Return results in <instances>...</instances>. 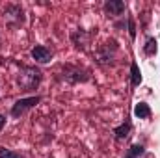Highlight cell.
<instances>
[{"label": "cell", "instance_id": "obj_9", "mask_svg": "<svg viewBox=\"0 0 160 158\" xmlns=\"http://www.w3.org/2000/svg\"><path fill=\"white\" fill-rule=\"evenodd\" d=\"M130 132H132V121H130V119H125L119 126L114 128V140H116L118 143H121V141H125V140L130 136Z\"/></svg>", "mask_w": 160, "mask_h": 158}, {"label": "cell", "instance_id": "obj_14", "mask_svg": "<svg viewBox=\"0 0 160 158\" xmlns=\"http://www.w3.org/2000/svg\"><path fill=\"white\" fill-rule=\"evenodd\" d=\"M0 158H26L24 155L13 151V149H8V147H0Z\"/></svg>", "mask_w": 160, "mask_h": 158}, {"label": "cell", "instance_id": "obj_16", "mask_svg": "<svg viewBox=\"0 0 160 158\" xmlns=\"http://www.w3.org/2000/svg\"><path fill=\"white\" fill-rule=\"evenodd\" d=\"M4 126H6V116H2V114H0V132L4 130Z\"/></svg>", "mask_w": 160, "mask_h": 158}, {"label": "cell", "instance_id": "obj_3", "mask_svg": "<svg viewBox=\"0 0 160 158\" xmlns=\"http://www.w3.org/2000/svg\"><path fill=\"white\" fill-rule=\"evenodd\" d=\"M43 82V71L38 65H22L17 73V86L22 91H36Z\"/></svg>", "mask_w": 160, "mask_h": 158}, {"label": "cell", "instance_id": "obj_6", "mask_svg": "<svg viewBox=\"0 0 160 158\" xmlns=\"http://www.w3.org/2000/svg\"><path fill=\"white\" fill-rule=\"evenodd\" d=\"M95 34H97V30H95V32H88V30H84V28H77V30L71 32V41H73V45H75L77 50L88 52L89 47H91V39H93Z\"/></svg>", "mask_w": 160, "mask_h": 158}, {"label": "cell", "instance_id": "obj_15", "mask_svg": "<svg viewBox=\"0 0 160 158\" xmlns=\"http://www.w3.org/2000/svg\"><path fill=\"white\" fill-rule=\"evenodd\" d=\"M127 30H128L130 39L134 41V39H136V22H134V17H132V15H128V17H127Z\"/></svg>", "mask_w": 160, "mask_h": 158}, {"label": "cell", "instance_id": "obj_7", "mask_svg": "<svg viewBox=\"0 0 160 158\" xmlns=\"http://www.w3.org/2000/svg\"><path fill=\"white\" fill-rule=\"evenodd\" d=\"M102 9H104V13H106L110 19H118V17H121V15L125 13L127 6H125L123 0H106V2L102 4Z\"/></svg>", "mask_w": 160, "mask_h": 158}, {"label": "cell", "instance_id": "obj_4", "mask_svg": "<svg viewBox=\"0 0 160 158\" xmlns=\"http://www.w3.org/2000/svg\"><path fill=\"white\" fill-rule=\"evenodd\" d=\"M2 17L9 28H21L26 22V11L21 4H6L2 9Z\"/></svg>", "mask_w": 160, "mask_h": 158}, {"label": "cell", "instance_id": "obj_8", "mask_svg": "<svg viewBox=\"0 0 160 158\" xmlns=\"http://www.w3.org/2000/svg\"><path fill=\"white\" fill-rule=\"evenodd\" d=\"M30 54H32V58L36 60V63H41V65L50 63L52 58H54L52 50H50L48 47H45V45H36V47L30 50Z\"/></svg>", "mask_w": 160, "mask_h": 158}, {"label": "cell", "instance_id": "obj_12", "mask_svg": "<svg viewBox=\"0 0 160 158\" xmlns=\"http://www.w3.org/2000/svg\"><path fill=\"white\" fill-rule=\"evenodd\" d=\"M157 52H158V41L155 39V37H147L145 45H143V54L147 58H153Z\"/></svg>", "mask_w": 160, "mask_h": 158}, {"label": "cell", "instance_id": "obj_13", "mask_svg": "<svg viewBox=\"0 0 160 158\" xmlns=\"http://www.w3.org/2000/svg\"><path fill=\"white\" fill-rule=\"evenodd\" d=\"M142 155H145V147L142 143H134L127 149V153L123 155V158H140Z\"/></svg>", "mask_w": 160, "mask_h": 158}, {"label": "cell", "instance_id": "obj_10", "mask_svg": "<svg viewBox=\"0 0 160 158\" xmlns=\"http://www.w3.org/2000/svg\"><path fill=\"white\" fill-rule=\"evenodd\" d=\"M134 116L138 119H149L153 116V110H151V106L147 104V102H138L136 106H134Z\"/></svg>", "mask_w": 160, "mask_h": 158}, {"label": "cell", "instance_id": "obj_5", "mask_svg": "<svg viewBox=\"0 0 160 158\" xmlns=\"http://www.w3.org/2000/svg\"><path fill=\"white\" fill-rule=\"evenodd\" d=\"M41 101H43V97H41V95H32V97L19 99V101H15V102H13V106H11L9 114H11V117H13V119H21L22 116H26L30 110H34Z\"/></svg>", "mask_w": 160, "mask_h": 158}, {"label": "cell", "instance_id": "obj_1", "mask_svg": "<svg viewBox=\"0 0 160 158\" xmlns=\"http://www.w3.org/2000/svg\"><path fill=\"white\" fill-rule=\"evenodd\" d=\"M56 78L60 80V82H63V84H69V86H78V84L89 82L91 75L84 67L73 65V63H62L56 69Z\"/></svg>", "mask_w": 160, "mask_h": 158}, {"label": "cell", "instance_id": "obj_11", "mask_svg": "<svg viewBox=\"0 0 160 158\" xmlns=\"http://www.w3.org/2000/svg\"><path fill=\"white\" fill-rule=\"evenodd\" d=\"M140 84H142V71H140V65L132 60L130 62V86L138 87Z\"/></svg>", "mask_w": 160, "mask_h": 158}, {"label": "cell", "instance_id": "obj_2", "mask_svg": "<svg viewBox=\"0 0 160 158\" xmlns=\"http://www.w3.org/2000/svg\"><path fill=\"white\" fill-rule=\"evenodd\" d=\"M93 58L97 62V65L108 69V67H114L118 63V58H119V45L116 39H108L104 41L102 45H99L93 52Z\"/></svg>", "mask_w": 160, "mask_h": 158}]
</instances>
